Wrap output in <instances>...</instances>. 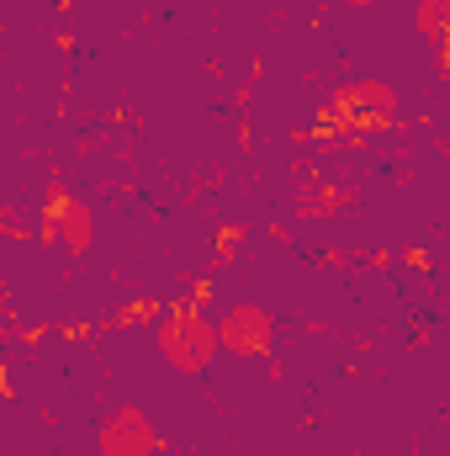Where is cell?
Returning <instances> with one entry per match:
<instances>
[{"instance_id": "6da1fadb", "label": "cell", "mask_w": 450, "mask_h": 456, "mask_svg": "<svg viewBox=\"0 0 450 456\" xmlns=\"http://www.w3.org/2000/svg\"><path fill=\"white\" fill-rule=\"evenodd\" d=\"M154 350L165 355L170 371H181V377H207L213 361H218V335H213L207 308H197V303H186V297L165 303V314H159V324H154Z\"/></svg>"}, {"instance_id": "7a4b0ae2", "label": "cell", "mask_w": 450, "mask_h": 456, "mask_svg": "<svg viewBox=\"0 0 450 456\" xmlns=\"http://www.w3.org/2000/svg\"><path fill=\"white\" fill-rule=\"evenodd\" d=\"M213 335H218V355L260 361L276 345V314L260 308V303H249V297H238V303H228L223 314L213 319Z\"/></svg>"}, {"instance_id": "3957f363", "label": "cell", "mask_w": 450, "mask_h": 456, "mask_svg": "<svg viewBox=\"0 0 450 456\" xmlns=\"http://www.w3.org/2000/svg\"><path fill=\"white\" fill-rule=\"evenodd\" d=\"M355 202H360V181L355 175H329V170H308L297 181V197H292L302 224H334Z\"/></svg>"}, {"instance_id": "277c9868", "label": "cell", "mask_w": 450, "mask_h": 456, "mask_svg": "<svg viewBox=\"0 0 450 456\" xmlns=\"http://www.w3.org/2000/svg\"><path fill=\"white\" fill-rule=\"evenodd\" d=\"M159 452H165V441H159L154 419L138 403H117L96 425V456H159Z\"/></svg>"}, {"instance_id": "5b68a950", "label": "cell", "mask_w": 450, "mask_h": 456, "mask_svg": "<svg viewBox=\"0 0 450 456\" xmlns=\"http://www.w3.org/2000/svg\"><path fill=\"white\" fill-rule=\"evenodd\" d=\"M159 314H165V297H127L122 308H112V314H101L96 319V335H122V330H154L159 324Z\"/></svg>"}, {"instance_id": "8992f818", "label": "cell", "mask_w": 450, "mask_h": 456, "mask_svg": "<svg viewBox=\"0 0 450 456\" xmlns=\"http://www.w3.org/2000/svg\"><path fill=\"white\" fill-rule=\"evenodd\" d=\"M414 32H419L430 48L450 43V0H419V5H414Z\"/></svg>"}, {"instance_id": "52a82bcc", "label": "cell", "mask_w": 450, "mask_h": 456, "mask_svg": "<svg viewBox=\"0 0 450 456\" xmlns=\"http://www.w3.org/2000/svg\"><path fill=\"white\" fill-rule=\"evenodd\" d=\"M244 239H249V224H218V233H213V265H228L244 249Z\"/></svg>"}, {"instance_id": "ba28073f", "label": "cell", "mask_w": 450, "mask_h": 456, "mask_svg": "<svg viewBox=\"0 0 450 456\" xmlns=\"http://www.w3.org/2000/svg\"><path fill=\"white\" fill-rule=\"evenodd\" d=\"M0 233H5V239H16V244H27V239H32V218H27L21 208L0 202Z\"/></svg>"}, {"instance_id": "9c48e42d", "label": "cell", "mask_w": 450, "mask_h": 456, "mask_svg": "<svg viewBox=\"0 0 450 456\" xmlns=\"http://www.w3.org/2000/svg\"><path fill=\"white\" fill-rule=\"evenodd\" d=\"M181 297H186V303H197V308H213V297H218V287H213V271H202V276H186Z\"/></svg>"}, {"instance_id": "30bf717a", "label": "cell", "mask_w": 450, "mask_h": 456, "mask_svg": "<svg viewBox=\"0 0 450 456\" xmlns=\"http://www.w3.org/2000/svg\"><path fill=\"white\" fill-rule=\"evenodd\" d=\"M53 335H59V340H96V319H75V324H59V330H53Z\"/></svg>"}, {"instance_id": "8fae6325", "label": "cell", "mask_w": 450, "mask_h": 456, "mask_svg": "<svg viewBox=\"0 0 450 456\" xmlns=\"http://www.w3.org/2000/svg\"><path fill=\"white\" fill-rule=\"evenodd\" d=\"M398 260H403V265H419V271H435V255H430L424 244H403Z\"/></svg>"}, {"instance_id": "7c38bea8", "label": "cell", "mask_w": 450, "mask_h": 456, "mask_svg": "<svg viewBox=\"0 0 450 456\" xmlns=\"http://www.w3.org/2000/svg\"><path fill=\"white\" fill-rule=\"evenodd\" d=\"M48 335H53L48 324H16V345H27V350H37Z\"/></svg>"}, {"instance_id": "4fadbf2b", "label": "cell", "mask_w": 450, "mask_h": 456, "mask_svg": "<svg viewBox=\"0 0 450 456\" xmlns=\"http://www.w3.org/2000/svg\"><path fill=\"white\" fill-rule=\"evenodd\" d=\"M265 233H270L276 244H292V228L281 224V218H270V224H265Z\"/></svg>"}, {"instance_id": "5bb4252c", "label": "cell", "mask_w": 450, "mask_h": 456, "mask_svg": "<svg viewBox=\"0 0 450 456\" xmlns=\"http://www.w3.org/2000/svg\"><path fill=\"white\" fill-rule=\"evenodd\" d=\"M0 398H11V371H5V361H0Z\"/></svg>"}, {"instance_id": "9a60e30c", "label": "cell", "mask_w": 450, "mask_h": 456, "mask_svg": "<svg viewBox=\"0 0 450 456\" xmlns=\"http://www.w3.org/2000/svg\"><path fill=\"white\" fill-rule=\"evenodd\" d=\"M339 5H350V11H371V5H382V0H339Z\"/></svg>"}]
</instances>
